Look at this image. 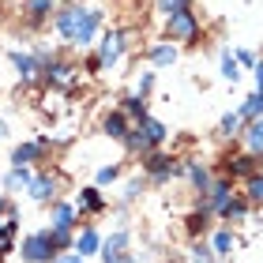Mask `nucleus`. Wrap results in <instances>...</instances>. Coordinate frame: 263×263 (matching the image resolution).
Masks as SVG:
<instances>
[{
  "label": "nucleus",
  "instance_id": "obj_5",
  "mask_svg": "<svg viewBox=\"0 0 263 263\" xmlns=\"http://www.w3.org/2000/svg\"><path fill=\"white\" fill-rule=\"evenodd\" d=\"M151 61H154V68H165V64L177 61V49H173V45H154V49H151Z\"/></svg>",
  "mask_w": 263,
  "mask_h": 263
},
{
  "label": "nucleus",
  "instance_id": "obj_30",
  "mask_svg": "<svg viewBox=\"0 0 263 263\" xmlns=\"http://www.w3.org/2000/svg\"><path fill=\"white\" fill-rule=\"evenodd\" d=\"M237 64H248V68H256V57H252V53H245V49H241V53H237Z\"/></svg>",
  "mask_w": 263,
  "mask_h": 263
},
{
  "label": "nucleus",
  "instance_id": "obj_16",
  "mask_svg": "<svg viewBox=\"0 0 263 263\" xmlns=\"http://www.w3.org/2000/svg\"><path fill=\"white\" fill-rule=\"evenodd\" d=\"M71 218H76V211H71V207H57L53 230H71Z\"/></svg>",
  "mask_w": 263,
  "mask_h": 263
},
{
  "label": "nucleus",
  "instance_id": "obj_6",
  "mask_svg": "<svg viewBox=\"0 0 263 263\" xmlns=\"http://www.w3.org/2000/svg\"><path fill=\"white\" fill-rule=\"evenodd\" d=\"M27 188H30L34 199H49V196H53V181H49V177H30Z\"/></svg>",
  "mask_w": 263,
  "mask_h": 263
},
{
  "label": "nucleus",
  "instance_id": "obj_14",
  "mask_svg": "<svg viewBox=\"0 0 263 263\" xmlns=\"http://www.w3.org/2000/svg\"><path fill=\"white\" fill-rule=\"evenodd\" d=\"M188 177H192V184L199 188V192H207V188H211V177H207L203 165H188Z\"/></svg>",
  "mask_w": 263,
  "mask_h": 263
},
{
  "label": "nucleus",
  "instance_id": "obj_28",
  "mask_svg": "<svg viewBox=\"0 0 263 263\" xmlns=\"http://www.w3.org/2000/svg\"><path fill=\"white\" fill-rule=\"evenodd\" d=\"M113 177H117V170H113V165H105V170H98V184H109Z\"/></svg>",
  "mask_w": 263,
  "mask_h": 263
},
{
  "label": "nucleus",
  "instance_id": "obj_19",
  "mask_svg": "<svg viewBox=\"0 0 263 263\" xmlns=\"http://www.w3.org/2000/svg\"><path fill=\"white\" fill-rule=\"evenodd\" d=\"M34 154H38V143H27V147H19V151H15V158H11V162H15V165H27Z\"/></svg>",
  "mask_w": 263,
  "mask_h": 263
},
{
  "label": "nucleus",
  "instance_id": "obj_26",
  "mask_svg": "<svg viewBox=\"0 0 263 263\" xmlns=\"http://www.w3.org/2000/svg\"><path fill=\"white\" fill-rule=\"evenodd\" d=\"M124 105H128V113H136V117H139V121L147 117V109H143V98H128Z\"/></svg>",
  "mask_w": 263,
  "mask_h": 263
},
{
  "label": "nucleus",
  "instance_id": "obj_7",
  "mask_svg": "<svg viewBox=\"0 0 263 263\" xmlns=\"http://www.w3.org/2000/svg\"><path fill=\"white\" fill-rule=\"evenodd\" d=\"M207 192H211V207H214V211H222L226 203H230V184H226V181H218V184H211Z\"/></svg>",
  "mask_w": 263,
  "mask_h": 263
},
{
  "label": "nucleus",
  "instance_id": "obj_29",
  "mask_svg": "<svg viewBox=\"0 0 263 263\" xmlns=\"http://www.w3.org/2000/svg\"><path fill=\"white\" fill-rule=\"evenodd\" d=\"M30 11H34V15H45V11H49V0H34V4H30Z\"/></svg>",
  "mask_w": 263,
  "mask_h": 263
},
{
  "label": "nucleus",
  "instance_id": "obj_4",
  "mask_svg": "<svg viewBox=\"0 0 263 263\" xmlns=\"http://www.w3.org/2000/svg\"><path fill=\"white\" fill-rule=\"evenodd\" d=\"M121 34H105V38H102V53H98V61L102 64H113L117 61V57H121Z\"/></svg>",
  "mask_w": 263,
  "mask_h": 263
},
{
  "label": "nucleus",
  "instance_id": "obj_21",
  "mask_svg": "<svg viewBox=\"0 0 263 263\" xmlns=\"http://www.w3.org/2000/svg\"><path fill=\"white\" fill-rule=\"evenodd\" d=\"M158 8L165 11V15H177V11L188 8V0H158Z\"/></svg>",
  "mask_w": 263,
  "mask_h": 263
},
{
  "label": "nucleus",
  "instance_id": "obj_13",
  "mask_svg": "<svg viewBox=\"0 0 263 263\" xmlns=\"http://www.w3.org/2000/svg\"><path fill=\"white\" fill-rule=\"evenodd\" d=\"M11 64H15V68H19V76H23V79H30V76H34V71H38V68H34V61H30V57H27V53H19V49H15V53H11Z\"/></svg>",
  "mask_w": 263,
  "mask_h": 263
},
{
  "label": "nucleus",
  "instance_id": "obj_1",
  "mask_svg": "<svg viewBox=\"0 0 263 263\" xmlns=\"http://www.w3.org/2000/svg\"><path fill=\"white\" fill-rule=\"evenodd\" d=\"M98 23H102V11H79V8H68V11H61L57 27H61V34H64L68 42L87 45V42L94 38V30H98Z\"/></svg>",
  "mask_w": 263,
  "mask_h": 263
},
{
  "label": "nucleus",
  "instance_id": "obj_15",
  "mask_svg": "<svg viewBox=\"0 0 263 263\" xmlns=\"http://www.w3.org/2000/svg\"><path fill=\"white\" fill-rule=\"evenodd\" d=\"M222 76L230 79V83H237V79H241V71H237V57L222 53Z\"/></svg>",
  "mask_w": 263,
  "mask_h": 263
},
{
  "label": "nucleus",
  "instance_id": "obj_22",
  "mask_svg": "<svg viewBox=\"0 0 263 263\" xmlns=\"http://www.w3.org/2000/svg\"><path fill=\"white\" fill-rule=\"evenodd\" d=\"M79 207H83V211H98V207H102V196H98V192H94V188H90V192H87V196L79 199Z\"/></svg>",
  "mask_w": 263,
  "mask_h": 263
},
{
  "label": "nucleus",
  "instance_id": "obj_17",
  "mask_svg": "<svg viewBox=\"0 0 263 263\" xmlns=\"http://www.w3.org/2000/svg\"><path fill=\"white\" fill-rule=\"evenodd\" d=\"M214 252H218V256H230V252H233V237L226 233V230L214 237Z\"/></svg>",
  "mask_w": 263,
  "mask_h": 263
},
{
  "label": "nucleus",
  "instance_id": "obj_11",
  "mask_svg": "<svg viewBox=\"0 0 263 263\" xmlns=\"http://www.w3.org/2000/svg\"><path fill=\"white\" fill-rule=\"evenodd\" d=\"M76 252H79V256H90V252H98V233H94V230H87V233H83L79 241H76Z\"/></svg>",
  "mask_w": 263,
  "mask_h": 263
},
{
  "label": "nucleus",
  "instance_id": "obj_33",
  "mask_svg": "<svg viewBox=\"0 0 263 263\" xmlns=\"http://www.w3.org/2000/svg\"><path fill=\"white\" fill-rule=\"evenodd\" d=\"M57 263H83V256H61Z\"/></svg>",
  "mask_w": 263,
  "mask_h": 263
},
{
  "label": "nucleus",
  "instance_id": "obj_9",
  "mask_svg": "<svg viewBox=\"0 0 263 263\" xmlns=\"http://www.w3.org/2000/svg\"><path fill=\"white\" fill-rule=\"evenodd\" d=\"M105 132H109L113 139H124V136H128V124H124V117H121V113H109V117H105Z\"/></svg>",
  "mask_w": 263,
  "mask_h": 263
},
{
  "label": "nucleus",
  "instance_id": "obj_2",
  "mask_svg": "<svg viewBox=\"0 0 263 263\" xmlns=\"http://www.w3.org/2000/svg\"><path fill=\"white\" fill-rule=\"evenodd\" d=\"M196 30H199V23H196V15L192 11H177V15H170V38H177V42H188V38H196Z\"/></svg>",
  "mask_w": 263,
  "mask_h": 263
},
{
  "label": "nucleus",
  "instance_id": "obj_20",
  "mask_svg": "<svg viewBox=\"0 0 263 263\" xmlns=\"http://www.w3.org/2000/svg\"><path fill=\"white\" fill-rule=\"evenodd\" d=\"M11 230H15V222H0V252L11 248Z\"/></svg>",
  "mask_w": 263,
  "mask_h": 263
},
{
  "label": "nucleus",
  "instance_id": "obj_3",
  "mask_svg": "<svg viewBox=\"0 0 263 263\" xmlns=\"http://www.w3.org/2000/svg\"><path fill=\"white\" fill-rule=\"evenodd\" d=\"M49 252H53V245H49V233H34L30 241L23 245V256H27V259H34V263L49 259Z\"/></svg>",
  "mask_w": 263,
  "mask_h": 263
},
{
  "label": "nucleus",
  "instance_id": "obj_10",
  "mask_svg": "<svg viewBox=\"0 0 263 263\" xmlns=\"http://www.w3.org/2000/svg\"><path fill=\"white\" fill-rule=\"evenodd\" d=\"M139 132H143V136H147V143H162V139H165V128H162L158 121H147V117H143Z\"/></svg>",
  "mask_w": 263,
  "mask_h": 263
},
{
  "label": "nucleus",
  "instance_id": "obj_32",
  "mask_svg": "<svg viewBox=\"0 0 263 263\" xmlns=\"http://www.w3.org/2000/svg\"><path fill=\"white\" fill-rule=\"evenodd\" d=\"M252 71H256V90H263V61H259Z\"/></svg>",
  "mask_w": 263,
  "mask_h": 263
},
{
  "label": "nucleus",
  "instance_id": "obj_25",
  "mask_svg": "<svg viewBox=\"0 0 263 263\" xmlns=\"http://www.w3.org/2000/svg\"><path fill=\"white\" fill-rule=\"evenodd\" d=\"M8 184H30V173L23 170V165H15V170H11V177H8Z\"/></svg>",
  "mask_w": 263,
  "mask_h": 263
},
{
  "label": "nucleus",
  "instance_id": "obj_12",
  "mask_svg": "<svg viewBox=\"0 0 263 263\" xmlns=\"http://www.w3.org/2000/svg\"><path fill=\"white\" fill-rule=\"evenodd\" d=\"M248 151H252V154L263 151V121H252V124H248Z\"/></svg>",
  "mask_w": 263,
  "mask_h": 263
},
{
  "label": "nucleus",
  "instance_id": "obj_23",
  "mask_svg": "<svg viewBox=\"0 0 263 263\" xmlns=\"http://www.w3.org/2000/svg\"><path fill=\"white\" fill-rule=\"evenodd\" d=\"M237 124H241V113H226V117H222V124H218V128L226 132V136H230V132H237Z\"/></svg>",
  "mask_w": 263,
  "mask_h": 263
},
{
  "label": "nucleus",
  "instance_id": "obj_18",
  "mask_svg": "<svg viewBox=\"0 0 263 263\" xmlns=\"http://www.w3.org/2000/svg\"><path fill=\"white\" fill-rule=\"evenodd\" d=\"M151 173H158V177L173 173V162H170V158H162V154H154V158H151Z\"/></svg>",
  "mask_w": 263,
  "mask_h": 263
},
{
  "label": "nucleus",
  "instance_id": "obj_31",
  "mask_svg": "<svg viewBox=\"0 0 263 263\" xmlns=\"http://www.w3.org/2000/svg\"><path fill=\"white\" fill-rule=\"evenodd\" d=\"M233 170H237V173H248V170H252V158H237Z\"/></svg>",
  "mask_w": 263,
  "mask_h": 263
},
{
  "label": "nucleus",
  "instance_id": "obj_8",
  "mask_svg": "<svg viewBox=\"0 0 263 263\" xmlns=\"http://www.w3.org/2000/svg\"><path fill=\"white\" fill-rule=\"evenodd\" d=\"M241 117H248V121H256V117H263V90H256L252 98H248L241 105Z\"/></svg>",
  "mask_w": 263,
  "mask_h": 263
},
{
  "label": "nucleus",
  "instance_id": "obj_24",
  "mask_svg": "<svg viewBox=\"0 0 263 263\" xmlns=\"http://www.w3.org/2000/svg\"><path fill=\"white\" fill-rule=\"evenodd\" d=\"M248 199H263V177H252V181H248Z\"/></svg>",
  "mask_w": 263,
  "mask_h": 263
},
{
  "label": "nucleus",
  "instance_id": "obj_27",
  "mask_svg": "<svg viewBox=\"0 0 263 263\" xmlns=\"http://www.w3.org/2000/svg\"><path fill=\"white\" fill-rule=\"evenodd\" d=\"M53 79H57V83H68V79H71V68H64V64H53Z\"/></svg>",
  "mask_w": 263,
  "mask_h": 263
}]
</instances>
